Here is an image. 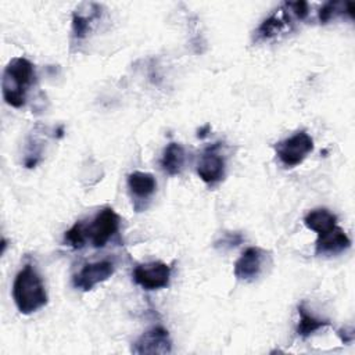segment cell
<instances>
[{"label":"cell","mask_w":355,"mask_h":355,"mask_svg":"<svg viewBox=\"0 0 355 355\" xmlns=\"http://www.w3.org/2000/svg\"><path fill=\"white\" fill-rule=\"evenodd\" d=\"M35 82V67L24 57H14L4 68L1 79V92L4 101L14 107L21 108L26 103L28 89Z\"/></svg>","instance_id":"1"},{"label":"cell","mask_w":355,"mask_h":355,"mask_svg":"<svg viewBox=\"0 0 355 355\" xmlns=\"http://www.w3.org/2000/svg\"><path fill=\"white\" fill-rule=\"evenodd\" d=\"M12 300L22 315H31L47 304V293L40 275L32 265H25L12 283Z\"/></svg>","instance_id":"2"},{"label":"cell","mask_w":355,"mask_h":355,"mask_svg":"<svg viewBox=\"0 0 355 355\" xmlns=\"http://www.w3.org/2000/svg\"><path fill=\"white\" fill-rule=\"evenodd\" d=\"M275 151L284 166L293 168L300 165L306 155L313 151V139L305 130H300L276 143Z\"/></svg>","instance_id":"3"},{"label":"cell","mask_w":355,"mask_h":355,"mask_svg":"<svg viewBox=\"0 0 355 355\" xmlns=\"http://www.w3.org/2000/svg\"><path fill=\"white\" fill-rule=\"evenodd\" d=\"M87 237L93 247L103 248L119 229V215L111 208L100 209L93 220L86 225Z\"/></svg>","instance_id":"4"},{"label":"cell","mask_w":355,"mask_h":355,"mask_svg":"<svg viewBox=\"0 0 355 355\" xmlns=\"http://www.w3.org/2000/svg\"><path fill=\"white\" fill-rule=\"evenodd\" d=\"M171 268L161 261L140 263L133 270V280L144 290H158L169 284Z\"/></svg>","instance_id":"5"},{"label":"cell","mask_w":355,"mask_h":355,"mask_svg":"<svg viewBox=\"0 0 355 355\" xmlns=\"http://www.w3.org/2000/svg\"><path fill=\"white\" fill-rule=\"evenodd\" d=\"M172 351V341L169 333L162 326H154L144 331L132 345V352L137 355H165Z\"/></svg>","instance_id":"6"},{"label":"cell","mask_w":355,"mask_h":355,"mask_svg":"<svg viewBox=\"0 0 355 355\" xmlns=\"http://www.w3.org/2000/svg\"><path fill=\"white\" fill-rule=\"evenodd\" d=\"M219 146L220 143L208 146L201 153L197 162V173L200 179L209 186L219 183L225 178V159L218 153Z\"/></svg>","instance_id":"7"},{"label":"cell","mask_w":355,"mask_h":355,"mask_svg":"<svg viewBox=\"0 0 355 355\" xmlns=\"http://www.w3.org/2000/svg\"><path fill=\"white\" fill-rule=\"evenodd\" d=\"M115 272L114 262L104 259L97 262L86 263L78 273L73 275L72 283L75 288H79L82 291H89L94 286L108 280Z\"/></svg>","instance_id":"8"},{"label":"cell","mask_w":355,"mask_h":355,"mask_svg":"<svg viewBox=\"0 0 355 355\" xmlns=\"http://www.w3.org/2000/svg\"><path fill=\"white\" fill-rule=\"evenodd\" d=\"M266 252L259 247H248L243 251L240 258L234 262V276L241 282H252L255 280L263 265Z\"/></svg>","instance_id":"9"},{"label":"cell","mask_w":355,"mask_h":355,"mask_svg":"<svg viewBox=\"0 0 355 355\" xmlns=\"http://www.w3.org/2000/svg\"><path fill=\"white\" fill-rule=\"evenodd\" d=\"M351 247V240L337 225L330 230L318 234L315 243L316 255H338Z\"/></svg>","instance_id":"10"},{"label":"cell","mask_w":355,"mask_h":355,"mask_svg":"<svg viewBox=\"0 0 355 355\" xmlns=\"http://www.w3.org/2000/svg\"><path fill=\"white\" fill-rule=\"evenodd\" d=\"M128 189L130 194L139 200L151 197L157 189L155 178L148 172L135 171L128 175Z\"/></svg>","instance_id":"11"},{"label":"cell","mask_w":355,"mask_h":355,"mask_svg":"<svg viewBox=\"0 0 355 355\" xmlns=\"http://www.w3.org/2000/svg\"><path fill=\"white\" fill-rule=\"evenodd\" d=\"M184 161H186V154H184V148L182 144L171 141L161 157V168L162 171L169 175V176H175L179 175L184 166Z\"/></svg>","instance_id":"12"},{"label":"cell","mask_w":355,"mask_h":355,"mask_svg":"<svg viewBox=\"0 0 355 355\" xmlns=\"http://www.w3.org/2000/svg\"><path fill=\"white\" fill-rule=\"evenodd\" d=\"M304 223L309 230H313L318 234H320L337 225V216L327 208H318L309 211L305 215Z\"/></svg>","instance_id":"13"},{"label":"cell","mask_w":355,"mask_h":355,"mask_svg":"<svg viewBox=\"0 0 355 355\" xmlns=\"http://www.w3.org/2000/svg\"><path fill=\"white\" fill-rule=\"evenodd\" d=\"M286 24H288L286 10H283V15L277 14V12L272 14L270 17L263 19L262 24L258 26L257 39L258 40H269V39L275 37L276 35H279L284 29Z\"/></svg>","instance_id":"14"},{"label":"cell","mask_w":355,"mask_h":355,"mask_svg":"<svg viewBox=\"0 0 355 355\" xmlns=\"http://www.w3.org/2000/svg\"><path fill=\"white\" fill-rule=\"evenodd\" d=\"M298 315H300V320H298V324H297V334L302 338H306L312 333L318 331L319 329L330 324L329 320H322V319H318L313 315H311L305 309L304 304L298 305Z\"/></svg>","instance_id":"15"},{"label":"cell","mask_w":355,"mask_h":355,"mask_svg":"<svg viewBox=\"0 0 355 355\" xmlns=\"http://www.w3.org/2000/svg\"><path fill=\"white\" fill-rule=\"evenodd\" d=\"M348 12L349 17H354V4L352 3H341V1H327L322 6L319 11V21L320 24H327L331 18L337 14Z\"/></svg>","instance_id":"16"},{"label":"cell","mask_w":355,"mask_h":355,"mask_svg":"<svg viewBox=\"0 0 355 355\" xmlns=\"http://www.w3.org/2000/svg\"><path fill=\"white\" fill-rule=\"evenodd\" d=\"M87 240H89V237H87V227H86V223H83L82 220L76 222L64 234V243L68 244L69 247L75 248V250L82 248L86 244Z\"/></svg>","instance_id":"17"},{"label":"cell","mask_w":355,"mask_h":355,"mask_svg":"<svg viewBox=\"0 0 355 355\" xmlns=\"http://www.w3.org/2000/svg\"><path fill=\"white\" fill-rule=\"evenodd\" d=\"M94 17H97V14L94 12L90 17L82 15L80 12H73L72 14V37L76 40L85 39L90 31V22Z\"/></svg>","instance_id":"18"},{"label":"cell","mask_w":355,"mask_h":355,"mask_svg":"<svg viewBox=\"0 0 355 355\" xmlns=\"http://www.w3.org/2000/svg\"><path fill=\"white\" fill-rule=\"evenodd\" d=\"M243 240H244V237L241 236V233L227 232L218 241H215V247L222 248V250H230V248L237 247Z\"/></svg>","instance_id":"19"},{"label":"cell","mask_w":355,"mask_h":355,"mask_svg":"<svg viewBox=\"0 0 355 355\" xmlns=\"http://www.w3.org/2000/svg\"><path fill=\"white\" fill-rule=\"evenodd\" d=\"M286 8L290 10L298 19H305L308 12H309V7L306 1H290V3H284Z\"/></svg>","instance_id":"20"},{"label":"cell","mask_w":355,"mask_h":355,"mask_svg":"<svg viewBox=\"0 0 355 355\" xmlns=\"http://www.w3.org/2000/svg\"><path fill=\"white\" fill-rule=\"evenodd\" d=\"M337 334H338V337L341 338V341L344 343V344H349V343H352V340H354V331H352V329H340L338 331H337Z\"/></svg>","instance_id":"21"},{"label":"cell","mask_w":355,"mask_h":355,"mask_svg":"<svg viewBox=\"0 0 355 355\" xmlns=\"http://www.w3.org/2000/svg\"><path fill=\"white\" fill-rule=\"evenodd\" d=\"M209 130V125H205L202 129H200L198 130V133H197V137H200V139H204L205 136H207V132Z\"/></svg>","instance_id":"22"}]
</instances>
